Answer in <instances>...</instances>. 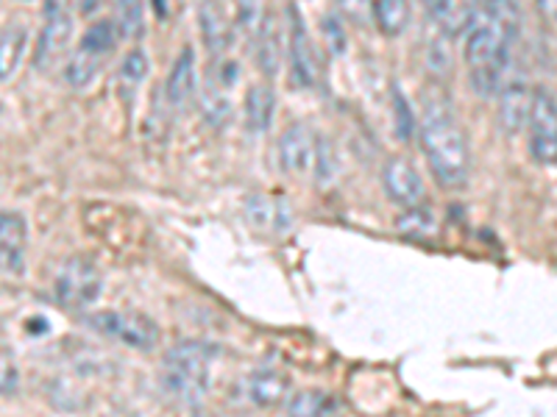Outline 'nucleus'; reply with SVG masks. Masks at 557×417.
Wrapping results in <instances>:
<instances>
[{
    "label": "nucleus",
    "instance_id": "nucleus-1",
    "mask_svg": "<svg viewBox=\"0 0 557 417\" xmlns=\"http://www.w3.org/2000/svg\"><path fill=\"white\" fill-rule=\"evenodd\" d=\"M519 31L521 17L516 0H482V12L469 23L462 42V59L476 96L494 98L499 92Z\"/></svg>",
    "mask_w": 557,
    "mask_h": 417
},
{
    "label": "nucleus",
    "instance_id": "nucleus-2",
    "mask_svg": "<svg viewBox=\"0 0 557 417\" xmlns=\"http://www.w3.org/2000/svg\"><path fill=\"white\" fill-rule=\"evenodd\" d=\"M418 139L426 156L432 176L446 190H460L469 181L471 151L469 139L451 109L449 96L441 87H430L421 98V121Z\"/></svg>",
    "mask_w": 557,
    "mask_h": 417
},
{
    "label": "nucleus",
    "instance_id": "nucleus-3",
    "mask_svg": "<svg viewBox=\"0 0 557 417\" xmlns=\"http://www.w3.org/2000/svg\"><path fill=\"white\" fill-rule=\"evenodd\" d=\"M215 348L198 340L176 342L162 362V387L184 406H198L209 392V367Z\"/></svg>",
    "mask_w": 557,
    "mask_h": 417
},
{
    "label": "nucleus",
    "instance_id": "nucleus-4",
    "mask_svg": "<svg viewBox=\"0 0 557 417\" xmlns=\"http://www.w3.org/2000/svg\"><path fill=\"white\" fill-rule=\"evenodd\" d=\"M121 28H117V20H96L92 26L84 31L82 42L70 56L67 67H64V78L73 89H87L89 84L96 81L98 73L103 70L107 59L112 56V51L117 48V39H121Z\"/></svg>",
    "mask_w": 557,
    "mask_h": 417
},
{
    "label": "nucleus",
    "instance_id": "nucleus-5",
    "mask_svg": "<svg viewBox=\"0 0 557 417\" xmlns=\"http://www.w3.org/2000/svg\"><path fill=\"white\" fill-rule=\"evenodd\" d=\"M89 326L98 331V334L109 337V340L121 342L123 348H132V351H153L162 340V331H159L157 323L148 315H139L132 309H103L89 317Z\"/></svg>",
    "mask_w": 557,
    "mask_h": 417
},
{
    "label": "nucleus",
    "instance_id": "nucleus-6",
    "mask_svg": "<svg viewBox=\"0 0 557 417\" xmlns=\"http://www.w3.org/2000/svg\"><path fill=\"white\" fill-rule=\"evenodd\" d=\"M527 146H530V156L541 167H557V101L552 92L541 87L532 89Z\"/></svg>",
    "mask_w": 557,
    "mask_h": 417
},
{
    "label": "nucleus",
    "instance_id": "nucleus-7",
    "mask_svg": "<svg viewBox=\"0 0 557 417\" xmlns=\"http://www.w3.org/2000/svg\"><path fill=\"white\" fill-rule=\"evenodd\" d=\"M103 290V276L96 265L84 256H73L62 265L57 281H53V292L57 301L64 309H87L89 304H96L98 295Z\"/></svg>",
    "mask_w": 557,
    "mask_h": 417
},
{
    "label": "nucleus",
    "instance_id": "nucleus-8",
    "mask_svg": "<svg viewBox=\"0 0 557 417\" xmlns=\"http://www.w3.org/2000/svg\"><path fill=\"white\" fill-rule=\"evenodd\" d=\"M70 39H73V17L67 0H45V23L37 37L34 67L51 70L59 59H64Z\"/></svg>",
    "mask_w": 557,
    "mask_h": 417
},
{
    "label": "nucleus",
    "instance_id": "nucleus-9",
    "mask_svg": "<svg viewBox=\"0 0 557 417\" xmlns=\"http://www.w3.org/2000/svg\"><path fill=\"white\" fill-rule=\"evenodd\" d=\"M287 64H290L293 81L301 89H312L318 84L321 64L315 59L310 31H307L305 17L298 14L296 7L287 9Z\"/></svg>",
    "mask_w": 557,
    "mask_h": 417
},
{
    "label": "nucleus",
    "instance_id": "nucleus-10",
    "mask_svg": "<svg viewBox=\"0 0 557 417\" xmlns=\"http://www.w3.org/2000/svg\"><path fill=\"white\" fill-rule=\"evenodd\" d=\"M382 184L385 192L393 203L410 208L426 203V184L421 173L416 170L410 159L405 156H391L382 167Z\"/></svg>",
    "mask_w": 557,
    "mask_h": 417
},
{
    "label": "nucleus",
    "instance_id": "nucleus-11",
    "mask_svg": "<svg viewBox=\"0 0 557 417\" xmlns=\"http://www.w3.org/2000/svg\"><path fill=\"white\" fill-rule=\"evenodd\" d=\"M253 56L257 67L265 78H276L282 64L287 62V28L276 20V14L265 12L260 20V28L253 31Z\"/></svg>",
    "mask_w": 557,
    "mask_h": 417
},
{
    "label": "nucleus",
    "instance_id": "nucleus-12",
    "mask_svg": "<svg viewBox=\"0 0 557 417\" xmlns=\"http://www.w3.org/2000/svg\"><path fill=\"white\" fill-rule=\"evenodd\" d=\"M315 131L307 123H293L278 137V162L285 167V173L301 178L312 173V162H315Z\"/></svg>",
    "mask_w": 557,
    "mask_h": 417
},
{
    "label": "nucleus",
    "instance_id": "nucleus-13",
    "mask_svg": "<svg viewBox=\"0 0 557 417\" xmlns=\"http://www.w3.org/2000/svg\"><path fill=\"white\" fill-rule=\"evenodd\" d=\"M196 92H198L196 51H193L190 45H184L182 51H178L176 62H173L171 76H168L165 81V96L173 112H184V109L193 103Z\"/></svg>",
    "mask_w": 557,
    "mask_h": 417
},
{
    "label": "nucleus",
    "instance_id": "nucleus-14",
    "mask_svg": "<svg viewBox=\"0 0 557 417\" xmlns=\"http://www.w3.org/2000/svg\"><path fill=\"white\" fill-rule=\"evenodd\" d=\"M246 395L260 409L282 406L290 395V376L285 370H278V367H257L246 379Z\"/></svg>",
    "mask_w": 557,
    "mask_h": 417
},
{
    "label": "nucleus",
    "instance_id": "nucleus-15",
    "mask_svg": "<svg viewBox=\"0 0 557 417\" xmlns=\"http://www.w3.org/2000/svg\"><path fill=\"white\" fill-rule=\"evenodd\" d=\"M499 126L507 134H519L527 128L532 109V87L527 81H502L499 87Z\"/></svg>",
    "mask_w": 557,
    "mask_h": 417
},
{
    "label": "nucleus",
    "instance_id": "nucleus-16",
    "mask_svg": "<svg viewBox=\"0 0 557 417\" xmlns=\"http://www.w3.org/2000/svg\"><path fill=\"white\" fill-rule=\"evenodd\" d=\"M198 23H201V37L209 56H226V51L232 48V39H235V26H232V20L223 12L221 3L218 0H203L201 9H198Z\"/></svg>",
    "mask_w": 557,
    "mask_h": 417
},
{
    "label": "nucleus",
    "instance_id": "nucleus-17",
    "mask_svg": "<svg viewBox=\"0 0 557 417\" xmlns=\"http://www.w3.org/2000/svg\"><path fill=\"white\" fill-rule=\"evenodd\" d=\"M246 217L257 231H265V235H282L290 226V208H287V203L268 195H248Z\"/></svg>",
    "mask_w": 557,
    "mask_h": 417
},
{
    "label": "nucleus",
    "instance_id": "nucleus-18",
    "mask_svg": "<svg viewBox=\"0 0 557 417\" xmlns=\"http://www.w3.org/2000/svg\"><path fill=\"white\" fill-rule=\"evenodd\" d=\"M276 114V92L271 84H251L243 101V117H246L248 134H268Z\"/></svg>",
    "mask_w": 557,
    "mask_h": 417
},
{
    "label": "nucleus",
    "instance_id": "nucleus-19",
    "mask_svg": "<svg viewBox=\"0 0 557 417\" xmlns=\"http://www.w3.org/2000/svg\"><path fill=\"white\" fill-rule=\"evenodd\" d=\"M151 73V62H148V53L143 48H134L123 56L121 70H117V89H121L123 101H132L137 96V89L143 87V81Z\"/></svg>",
    "mask_w": 557,
    "mask_h": 417
},
{
    "label": "nucleus",
    "instance_id": "nucleus-20",
    "mask_svg": "<svg viewBox=\"0 0 557 417\" xmlns=\"http://www.w3.org/2000/svg\"><path fill=\"white\" fill-rule=\"evenodd\" d=\"M371 17L380 34L399 37L410 23V0H371Z\"/></svg>",
    "mask_w": 557,
    "mask_h": 417
},
{
    "label": "nucleus",
    "instance_id": "nucleus-21",
    "mask_svg": "<svg viewBox=\"0 0 557 417\" xmlns=\"http://www.w3.org/2000/svg\"><path fill=\"white\" fill-rule=\"evenodd\" d=\"M26 48H28V28L12 26L0 34V84H7L9 78L17 73Z\"/></svg>",
    "mask_w": 557,
    "mask_h": 417
},
{
    "label": "nucleus",
    "instance_id": "nucleus-22",
    "mask_svg": "<svg viewBox=\"0 0 557 417\" xmlns=\"http://www.w3.org/2000/svg\"><path fill=\"white\" fill-rule=\"evenodd\" d=\"M396 228H399V235H405L407 240H430L435 235V217L421 203V206L405 208V215L396 220Z\"/></svg>",
    "mask_w": 557,
    "mask_h": 417
},
{
    "label": "nucleus",
    "instance_id": "nucleus-23",
    "mask_svg": "<svg viewBox=\"0 0 557 417\" xmlns=\"http://www.w3.org/2000/svg\"><path fill=\"white\" fill-rule=\"evenodd\" d=\"M285 409L290 412V415H323V412L332 409V401L326 392L321 390H305V392H293V395H287L285 401Z\"/></svg>",
    "mask_w": 557,
    "mask_h": 417
},
{
    "label": "nucleus",
    "instance_id": "nucleus-24",
    "mask_svg": "<svg viewBox=\"0 0 557 417\" xmlns=\"http://www.w3.org/2000/svg\"><path fill=\"white\" fill-rule=\"evenodd\" d=\"M117 28L126 39H139L146 31V9L143 0H117Z\"/></svg>",
    "mask_w": 557,
    "mask_h": 417
},
{
    "label": "nucleus",
    "instance_id": "nucleus-25",
    "mask_svg": "<svg viewBox=\"0 0 557 417\" xmlns=\"http://www.w3.org/2000/svg\"><path fill=\"white\" fill-rule=\"evenodd\" d=\"M312 173H315L318 187H326V184L335 181V176H337V148L332 146V139L318 137Z\"/></svg>",
    "mask_w": 557,
    "mask_h": 417
},
{
    "label": "nucleus",
    "instance_id": "nucleus-26",
    "mask_svg": "<svg viewBox=\"0 0 557 417\" xmlns=\"http://www.w3.org/2000/svg\"><path fill=\"white\" fill-rule=\"evenodd\" d=\"M393 121H396V134H399V139H412L418 134V121L416 114H412V106L407 103L405 92H401L399 87H393Z\"/></svg>",
    "mask_w": 557,
    "mask_h": 417
},
{
    "label": "nucleus",
    "instance_id": "nucleus-27",
    "mask_svg": "<svg viewBox=\"0 0 557 417\" xmlns=\"http://www.w3.org/2000/svg\"><path fill=\"white\" fill-rule=\"evenodd\" d=\"M28 240L26 217L17 212H0V245L23 248Z\"/></svg>",
    "mask_w": 557,
    "mask_h": 417
},
{
    "label": "nucleus",
    "instance_id": "nucleus-28",
    "mask_svg": "<svg viewBox=\"0 0 557 417\" xmlns=\"http://www.w3.org/2000/svg\"><path fill=\"white\" fill-rule=\"evenodd\" d=\"M265 14V0H235V20L243 34L253 37L260 28V20Z\"/></svg>",
    "mask_w": 557,
    "mask_h": 417
},
{
    "label": "nucleus",
    "instance_id": "nucleus-29",
    "mask_svg": "<svg viewBox=\"0 0 557 417\" xmlns=\"http://www.w3.org/2000/svg\"><path fill=\"white\" fill-rule=\"evenodd\" d=\"M421 7L426 9L437 26L451 28L455 26V12H457V0H421Z\"/></svg>",
    "mask_w": 557,
    "mask_h": 417
},
{
    "label": "nucleus",
    "instance_id": "nucleus-30",
    "mask_svg": "<svg viewBox=\"0 0 557 417\" xmlns=\"http://www.w3.org/2000/svg\"><path fill=\"white\" fill-rule=\"evenodd\" d=\"M17 387H20L17 365L12 362V356L0 351V395H14Z\"/></svg>",
    "mask_w": 557,
    "mask_h": 417
},
{
    "label": "nucleus",
    "instance_id": "nucleus-31",
    "mask_svg": "<svg viewBox=\"0 0 557 417\" xmlns=\"http://www.w3.org/2000/svg\"><path fill=\"white\" fill-rule=\"evenodd\" d=\"M0 273H23V248L17 245H0Z\"/></svg>",
    "mask_w": 557,
    "mask_h": 417
},
{
    "label": "nucleus",
    "instance_id": "nucleus-32",
    "mask_svg": "<svg viewBox=\"0 0 557 417\" xmlns=\"http://www.w3.org/2000/svg\"><path fill=\"white\" fill-rule=\"evenodd\" d=\"M323 31H326V39H330L332 51L341 53L343 48H346V39H343V31H341V23H337L335 17H330L326 23H323Z\"/></svg>",
    "mask_w": 557,
    "mask_h": 417
},
{
    "label": "nucleus",
    "instance_id": "nucleus-33",
    "mask_svg": "<svg viewBox=\"0 0 557 417\" xmlns=\"http://www.w3.org/2000/svg\"><path fill=\"white\" fill-rule=\"evenodd\" d=\"M148 3H151V12L159 23H165L171 17V0H148Z\"/></svg>",
    "mask_w": 557,
    "mask_h": 417
},
{
    "label": "nucleus",
    "instance_id": "nucleus-34",
    "mask_svg": "<svg viewBox=\"0 0 557 417\" xmlns=\"http://www.w3.org/2000/svg\"><path fill=\"white\" fill-rule=\"evenodd\" d=\"M535 7H539L541 14H546V17H557V0H535Z\"/></svg>",
    "mask_w": 557,
    "mask_h": 417
},
{
    "label": "nucleus",
    "instance_id": "nucleus-35",
    "mask_svg": "<svg viewBox=\"0 0 557 417\" xmlns=\"http://www.w3.org/2000/svg\"><path fill=\"white\" fill-rule=\"evenodd\" d=\"M98 7H101V0H82V12L84 14H92Z\"/></svg>",
    "mask_w": 557,
    "mask_h": 417
},
{
    "label": "nucleus",
    "instance_id": "nucleus-36",
    "mask_svg": "<svg viewBox=\"0 0 557 417\" xmlns=\"http://www.w3.org/2000/svg\"><path fill=\"white\" fill-rule=\"evenodd\" d=\"M555 20H557V17H555Z\"/></svg>",
    "mask_w": 557,
    "mask_h": 417
}]
</instances>
